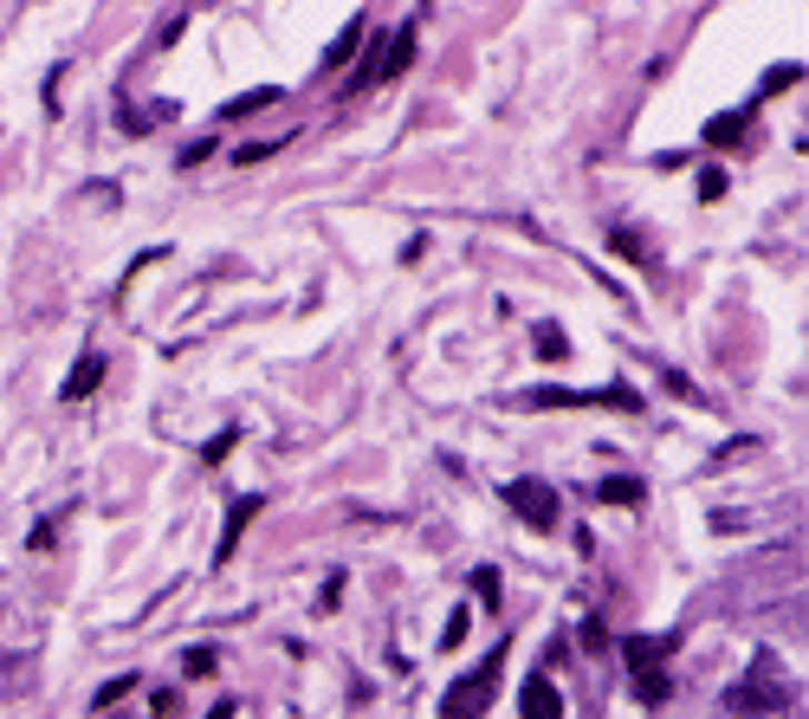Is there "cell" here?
<instances>
[{"instance_id":"11","label":"cell","mask_w":809,"mask_h":719,"mask_svg":"<svg viewBox=\"0 0 809 719\" xmlns=\"http://www.w3.org/2000/svg\"><path fill=\"white\" fill-rule=\"evenodd\" d=\"M538 357H545V363H563V357H570V338H563V324H538Z\"/></svg>"},{"instance_id":"19","label":"cell","mask_w":809,"mask_h":719,"mask_svg":"<svg viewBox=\"0 0 809 719\" xmlns=\"http://www.w3.org/2000/svg\"><path fill=\"white\" fill-rule=\"evenodd\" d=\"M130 687H137V681H130V675H123V681H104V687H98V707H117V700H123Z\"/></svg>"},{"instance_id":"10","label":"cell","mask_w":809,"mask_h":719,"mask_svg":"<svg viewBox=\"0 0 809 719\" xmlns=\"http://www.w3.org/2000/svg\"><path fill=\"white\" fill-rule=\"evenodd\" d=\"M596 499H602V506H641V480L616 473V480H602V487H596Z\"/></svg>"},{"instance_id":"13","label":"cell","mask_w":809,"mask_h":719,"mask_svg":"<svg viewBox=\"0 0 809 719\" xmlns=\"http://www.w3.org/2000/svg\"><path fill=\"white\" fill-rule=\"evenodd\" d=\"M182 668L194 675V681H208V675H221V655H214V648H188Z\"/></svg>"},{"instance_id":"1","label":"cell","mask_w":809,"mask_h":719,"mask_svg":"<svg viewBox=\"0 0 809 719\" xmlns=\"http://www.w3.org/2000/svg\"><path fill=\"white\" fill-rule=\"evenodd\" d=\"M680 648V636H628L622 655H628V668H635V693L648 700V707H667V675H661V661Z\"/></svg>"},{"instance_id":"21","label":"cell","mask_w":809,"mask_h":719,"mask_svg":"<svg viewBox=\"0 0 809 719\" xmlns=\"http://www.w3.org/2000/svg\"><path fill=\"white\" fill-rule=\"evenodd\" d=\"M208 156H214V143H188V150L176 156V162H182V169H194V162H208Z\"/></svg>"},{"instance_id":"18","label":"cell","mask_w":809,"mask_h":719,"mask_svg":"<svg viewBox=\"0 0 809 719\" xmlns=\"http://www.w3.org/2000/svg\"><path fill=\"white\" fill-rule=\"evenodd\" d=\"M233 441H240V435H233V428H227V435H214V441H208V448H201V455L214 460V467H221L227 455H233Z\"/></svg>"},{"instance_id":"15","label":"cell","mask_w":809,"mask_h":719,"mask_svg":"<svg viewBox=\"0 0 809 719\" xmlns=\"http://www.w3.org/2000/svg\"><path fill=\"white\" fill-rule=\"evenodd\" d=\"M609 240H616V253H622V260H635V266L648 260V247H641V240H635V233H628V228H616V233H609Z\"/></svg>"},{"instance_id":"22","label":"cell","mask_w":809,"mask_h":719,"mask_svg":"<svg viewBox=\"0 0 809 719\" xmlns=\"http://www.w3.org/2000/svg\"><path fill=\"white\" fill-rule=\"evenodd\" d=\"M583 642H589V648H602V642H609V629H602L596 616H583Z\"/></svg>"},{"instance_id":"16","label":"cell","mask_w":809,"mask_h":719,"mask_svg":"<svg viewBox=\"0 0 809 719\" xmlns=\"http://www.w3.org/2000/svg\"><path fill=\"white\" fill-rule=\"evenodd\" d=\"M473 597H486V609L499 603V577L492 570H473Z\"/></svg>"},{"instance_id":"17","label":"cell","mask_w":809,"mask_h":719,"mask_svg":"<svg viewBox=\"0 0 809 719\" xmlns=\"http://www.w3.org/2000/svg\"><path fill=\"white\" fill-rule=\"evenodd\" d=\"M467 642V609H453V622L441 629V648H460Z\"/></svg>"},{"instance_id":"6","label":"cell","mask_w":809,"mask_h":719,"mask_svg":"<svg viewBox=\"0 0 809 719\" xmlns=\"http://www.w3.org/2000/svg\"><path fill=\"white\" fill-rule=\"evenodd\" d=\"M518 707H525V719H563V693H557L545 675H531L525 693H518Z\"/></svg>"},{"instance_id":"5","label":"cell","mask_w":809,"mask_h":719,"mask_svg":"<svg viewBox=\"0 0 809 719\" xmlns=\"http://www.w3.org/2000/svg\"><path fill=\"white\" fill-rule=\"evenodd\" d=\"M506 506H512L525 526L557 531V487L551 480H512V487H506Z\"/></svg>"},{"instance_id":"8","label":"cell","mask_w":809,"mask_h":719,"mask_svg":"<svg viewBox=\"0 0 809 719\" xmlns=\"http://www.w3.org/2000/svg\"><path fill=\"white\" fill-rule=\"evenodd\" d=\"M98 382H104V357L91 350V357H78V370L66 377V402H84V396H91Z\"/></svg>"},{"instance_id":"12","label":"cell","mask_w":809,"mask_h":719,"mask_svg":"<svg viewBox=\"0 0 809 719\" xmlns=\"http://www.w3.org/2000/svg\"><path fill=\"white\" fill-rule=\"evenodd\" d=\"M732 137H745V111H726L706 123V143H732Z\"/></svg>"},{"instance_id":"3","label":"cell","mask_w":809,"mask_h":719,"mask_svg":"<svg viewBox=\"0 0 809 719\" xmlns=\"http://www.w3.org/2000/svg\"><path fill=\"white\" fill-rule=\"evenodd\" d=\"M499 661H506V648L486 661V668H473V675H460V681L441 693V719H486V707L499 700Z\"/></svg>"},{"instance_id":"14","label":"cell","mask_w":809,"mask_h":719,"mask_svg":"<svg viewBox=\"0 0 809 719\" xmlns=\"http://www.w3.org/2000/svg\"><path fill=\"white\" fill-rule=\"evenodd\" d=\"M272 98H279V91H272V84H259V91H247V98H233V104H227L221 117H253V111H266Z\"/></svg>"},{"instance_id":"7","label":"cell","mask_w":809,"mask_h":719,"mask_svg":"<svg viewBox=\"0 0 809 719\" xmlns=\"http://www.w3.org/2000/svg\"><path fill=\"white\" fill-rule=\"evenodd\" d=\"M259 512H266V499H259V492H253V499H240V506H233V519H227V531H221V551H214L221 565H227V558H233V551H240V531L253 526Z\"/></svg>"},{"instance_id":"23","label":"cell","mask_w":809,"mask_h":719,"mask_svg":"<svg viewBox=\"0 0 809 719\" xmlns=\"http://www.w3.org/2000/svg\"><path fill=\"white\" fill-rule=\"evenodd\" d=\"M272 150H279V143H247V150H233V156H240V162H266Z\"/></svg>"},{"instance_id":"9","label":"cell","mask_w":809,"mask_h":719,"mask_svg":"<svg viewBox=\"0 0 809 719\" xmlns=\"http://www.w3.org/2000/svg\"><path fill=\"white\" fill-rule=\"evenodd\" d=\"M357 52H363V20H350V27L337 33V46L324 52V72H343V66H350Z\"/></svg>"},{"instance_id":"2","label":"cell","mask_w":809,"mask_h":719,"mask_svg":"<svg viewBox=\"0 0 809 719\" xmlns=\"http://www.w3.org/2000/svg\"><path fill=\"white\" fill-rule=\"evenodd\" d=\"M518 409H622V416H641V396L609 382V389H531L518 396Z\"/></svg>"},{"instance_id":"20","label":"cell","mask_w":809,"mask_h":719,"mask_svg":"<svg viewBox=\"0 0 809 719\" xmlns=\"http://www.w3.org/2000/svg\"><path fill=\"white\" fill-rule=\"evenodd\" d=\"M699 194L719 201V194H726V169H706V176H699Z\"/></svg>"},{"instance_id":"4","label":"cell","mask_w":809,"mask_h":719,"mask_svg":"<svg viewBox=\"0 0 809 719\" xmlns=\"http://www.w3.org/2000/svg\"><path fill=\"white\" fill-rule=\"evenodd\" d=\"M783 707H790V687L777 681V661H771V655H758L751 681H738L732 693H726V713H745V719H758V713H783Z\"/></svg>"}]
</instances>
